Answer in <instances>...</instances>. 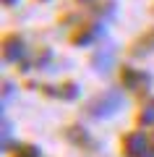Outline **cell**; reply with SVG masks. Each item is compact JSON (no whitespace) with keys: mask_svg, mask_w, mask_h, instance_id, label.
I'll return each instance as SVG.
<instances>
[{"mask_svg":"<svg viewBox=\"0 0 154 157\" xmlns=\"http://www.w3.org/2000/svg\"><path fill=\"white\" fill-rule=\"evenodd\" d=\"M146 52H154V29H149L146 34H141L131 45V55L138 58V55H146Z\"/></svg>","mask_w":154,"mask_h":157,"instance_id":"6","label":"cell"},{"mask_svg":"<svg viewBox=\"0 0 154 157\" xmlns=\"http://www.w3.org/2000/svg\"><path fill=\"white\" fill-rule=\"evenodd\" d=\"M118 105H120V97L118 94H105V97H97L89 105V113L92 115H110V113L118 110Z\"/></svg>","mask_w":154,"mask_h":157,"instance_id":"4","label":"cell"},{"mask_svg":"<svg viewBox=\"0 0 154 157\" xmlns=\"http://www.w3.org/2000/svg\"><path fill=\"white\" fill-rule=\"evenodd\" d=\"M13 3H18V0H3V6H13Z\"/></svg>","mask_w":154,"mask_h":157,"instance_id":"11","label":"cell"},{"mask_svg":"<svg viewBox=\"0 0 154 157\" xmlns=\"http://www.w3.org/2000/svg\"><path fill=\"white\" fill-rule=\"evenodd\" d=\"M144 157H154V147H149V152H146Z\"/></svg>","mask_w":154,"mask_h":157,"instance_id":"10","label":"cell"},{"mask_svg":"<svg viewBox=\"0 0 154 157\" xmlns=\"http://www.w3.org/2000/svg\"><path fill=\"white\" fill-rule=\"evenodd\" d=\"M55 97H60V100H76L78 97V84H73V81H66V84L58 86Z\"/></svg>","mask_w":154,"mask_h":157,"instance_id":"8","label":"cell"},{"mask_svg":"<svg viewBox=\"0 0 154 157\" xmlns=\"http://www.w3.org/2000/svg\"><path fill=\"white\" fill-rule=\"evenodd\" d=\"M120 84L123 89L128 92H149V86H152V76L144 71H138V68H123L120 71Z\"/></svg>","mask_w":154,"mask_h":157,"instance_id":"2","label":"cell"},{"mask_svg":"<svg viewBox=\"0 0 154 157\" xmlns=\"http://www.w3.org/2000/svg\"><path fill=\"white\" fill-rule=\"evenodd\" d=\"M152 147H154V134H152Z\"/></svg>","mask_w":154,"mask_h":157,"instance_id":"12","label":"cell"},{"mask_svg":"<svg viewBox=\"0 0 154 157\" xmlns=\"http://www.w3.org/2000/svg\"><path fill=\"white\" fill-rule=\"evenodd\" d=\"M13 157H42V152L34 144H21V147H16V155Z\"/></svg>","mask_w":154,"mask_h":157,"instance_id":"9","label":"cell"},{"mask_svg":"<svg viewBox=\"0 0 154 157\" xmlns=\"http://www.w3.org/2000/svg\"><path fill=\"white\" fill-rule=\"evenodd\" d=\"M26 55V45L18 34H6L3 37V58L8 63H18L21 58Z\"/></svg>","mask_w":154,"mask_h":157,"instance_id":"3","label":"cell"},{"mask_svg":"<svg viewBox=\"0 0 154 157\" xmlns=\"http://www.w3.org/2000/svg\"><path fill=\"white\" fill-rule=\"evenodd\" d=\"M136 123L138 126H154V97H146L138 107V115H136Z\"/></svg>","mask_w":154,"mask_h":157,"instance_id":"7","label":"cell"},{"mask_svg":"<svg viewBox=\"0 0 154 157\" xmlns=\"http://www.w3.org/2000/svg\"><path fill=\"white\" fill-rule=\"evenodd\" d=\"M97 37H99V26L97 24H86V26H78V32L71 37V42L73 45H92Z\"/></svg>","mask_w":154,"mask_h":157,"instance_id":"5","label":"cell"},{"mask_svg":"<svg viewBox=\"0 0 154 157\" xmlns=\"http://www.w3.org/2000/svg\"><path fill=\"white\" fill-rule=\"evenodd\" d=\"M152 147V136H146L144 131H128L120 139V155L123 157H144Z\"/></svg>","mask_w":154,"mask_h":157,"instance_id":"1","label":"cell"}]
</instances>
